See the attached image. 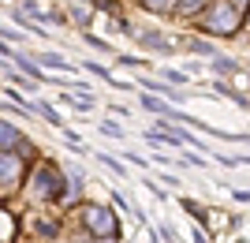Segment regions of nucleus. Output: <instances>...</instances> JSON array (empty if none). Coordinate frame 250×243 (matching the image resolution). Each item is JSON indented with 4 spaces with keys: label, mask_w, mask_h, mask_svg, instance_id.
<instances>
[{
    "label": "nucleus",
    "mask_w": 250,
    "mask_h": 243,
    "mask_svg": "<svg viewBox=\"0 0 250 243\" xmlns=\"http://www.w3.org/2000/svg\"><path fill=\"white\" fill-rule=\"evenodd\" d=\"M30 191L42 202H63L67 199V187H63V172L56 165H38L30 176Z\"/></svg>",
    "instance_id": "f03ea898"
},
{
    "label": "nucleus",
    "mask_w": 250,
    "mask_h": 243,
    "mask_svg": "<svg viewBox=\"0 0 250 243\" xmlns=\"http://www.w3.org/2000/svg\"><path fill=\"white\" fill-rule=\"evenodd\" d=\"M90 15H94V8H90L86 0H71V8H67V19H71L75 26H86V22H90Z\"/></svg>",
    "instance_id": "6e6552de"
},
{
    "label": "nucleus",
    "mask_w": 250,
    "mask_h": 243,
    "mask_svg": "<svg viewBox=\"0 0 250 243\" xmlns=\"http://www.w3.org/2000/svg\"><path fill=\"white\" fill-rule=\"evenodd\" d=\"M0 154H15V157H30L34 146L19 127H11L8 120H0Z\"/></svg>",
    "instance_id": "20e7f679"
},
{
    "label": "nucleus",
    "mask_w": 250,
    "mask_h": 243,
    "mask_svg": "<svg viewBox=\"0 0 250 243\" xmlns=\"http://www.w3.org/2000/svg\"><path fill=\"white\" fill-rule=\"evenodd\" d=\"M19 176H22V157H15V154H0V187H4V191L19 187Z\"/></svg>",
    "instance_id": "39448f33"
},
{
    "label": "nucleus",
    "mask_w": 250,
    "mask_h": 243,
    "mask_svg": "<svg viewBox=\"0 0 250 243\" xmlns=\"http://www.w3.org/2000/svg\"><path fill=\"white\" fill-rule=\"evenodd\" d=\"M97 161H101L104 169H112V172H116V176H127V169H124V165H120V161H116V157H112V154H97Z\"/></svg>",
    "instance_id": "dca6fc26"
},
{
    "label": "nucleus",
    "mask_w": 250,
    "mask_h": 243,
    "mask_svg": "<svg viewBox=\"0 0 250 243\" xmlns=\"http://www.w3.org/2000/svg\"><path fill=\"white\" fill-rule=\"evenodd\" d=\"M101 135H108V138H120V135H124V127H120V124H112V120H104V124H101Z\"/></svg>",
    "instance_id": "4be33fe9"
},
{
    "label": "nucleus",
    "mask_w": 250,
    "mask_h": 243,
    "mask_svg": "<svg viewBox=\"0 0 250 243\" xmlns=\"http://www.w3.org/2000/svg\"><path fill=\"white\" fill-rule=\"evenodd\" d=\"M0 71H8V64H4V60H0Z\"/></svg>",
    "instance_id": "a878e982"
},
{
    "label": "nucleus",
    "mask_w": 250,
    "mask_h": 243,
    "mask_svg": "<svg viewBox=\"0 0 250 243\" xmlns=\"http://www.w3.org/2000/svg\"><path fill=\"white\" fill-rule=\"evenodd\" d=\"M190 240H194V243H209V240H206V232H202V228H194V232H190Z\"/></svg>",
    "instance_id": "393cba45"
},
{
    "label": "nucleus",
    "mask_w": 250,
    "mask_h": 243,
    "mask_svg": "<svg viewBox=\"0 0 250 243\" xmlns=\"http://www.w3.org/2000/svg\"><path fill=\"white\" fill-rule=\"evenodd\" d=\"M30 60H42V64H49V67H56V71H79V64H67V56L63 53H38V56H30Z\"/></svg>",
    "instance_id": "0eeeda50"
},
{
    "label": "nucleus",
    "mask_w": 250,
    "mask_h": 243,
    "mask_svg": "<svg viewBox=\"0 0 250 243\" xmlns=\"http://www.w3.org/2000/svg\"><path fill=\"white\" fill-rule=\"evenodd\" d=\"M142 8H149V11H176V0H142Z\"/></svg>",
    "instance_id": "f3484780"
},
{
    "label": "nucleus",
    "mask_w": 250,
    "mask_h": 243,
    "mask_svg": "<svg viewBox=\"0 0 250 243\" xmlns=\"http://www.w3.org/2000/svg\"><path fill=\"white\" fill-rule=\"evenodd\" d=\"M34 109H38V112H42V116H45V120H49V124H56V127H63V116H60V112H56V109H52V105H49V101H38V105H34Z\"/></svg>",
    "instance_id": "f8f14e48"
},
{
    "label": "nucleus",
    "mask_w": 250,
    "mask_h": 243,
    "mask_svg": "<svg viewBox=\"0 0 250 243\" xmlns=\"http://www.w3.org/2000/svg\"><path fill=\"white\" fill-rule=\"evenodd\" d=\"M161 236H165V243H176V240H179V236H176V228H168V224L161 228Z\"/></svg>",
    "instance_id": "5701e85b"
},
{
    "label": "nucleus",
    "mask_w": 250,
    "mask_h": 243,
    "mask_svg": "<svg viewBox=\"0 0 250 243\" xmlns=\"http://www.w3.org/2000/svg\"><path fill=\"white\" fill-rule=\"evenodd\" d=\"M142 109H149V112H157V116H165V120H172V112H176L168 101H157V97H149V94H142Z\"/></svg>",
    "instance_id": "9d476101"
},
{
    "label": "nucleus",
    "mask_w": 250,
    "mask_h": 243,
    "mask_svg": "<svg viewBox=\"0 0 250 243\" xmlns=\"http://www.w3.org/2000/svg\"><path fill=\"white\" fill-rule=\"evenodd\" d=\"M4 56H19V53H15V49H11L8 42H0V60H4Z\"/></svg>",
    "instance_id": "b1692460"
},
{
    "label": "nucleus",
    "mask_w": 250,
    "mask_h": 243,
    "mask_svg": "<svg viewBox=\"0 0 250 243\" xmlns=\"http://www.w3.org/2000/svg\"><path fill=\"white\" fill-rule=\"evenodd\" d=\"M179 206H183V210H190V213H194V217H198V221H206V210H202V206H198V202H194V199H183V202H179Z\"/></svg>",
    "instance_id": "412c9836"
},
{
    "label": "nucleus",
    "mask_w": 250,
    "mask_h": 243,
    "mask_svg": "<svg viewBox=\"0 0 250 243\" xmlns=\"http://www.w3.org/2000/svg\"><path fill=\"white\" fill-rule=\"evenodd\" d=\"M86 45H94V49H101V53H112V45L104 42V38H97V34H86Z\"/></svg>",
    "instance_id": "aec40b11"
},
{
    "label": "nucleus",
    "mask_w": 250,
    "mask_h": 243,
    "mask_svg": "<svg viewBox=\"0 0 250 243\" xmlns=\"http://www.w3.org/2000/svg\"><path fill=\"white\" fill-rule=\"evenodd\" d=\"M22 15H34V19H42V22H49V11H42V4L38 0H22Z\"/></svg>",
    "instance_id": "ddd939ff"
},
{
    "label": "nucleus",
    "mask_w": 250,
    "mask_h": 243,
    "mask_svg": "<svg viewBox=\"0 0 250 243\" xmlns=\"http://www.w3.org/2000/svg\"><path fill=\"white\" fill-rule=\"evenodd\" d=\"M243 11L247 8H239L235 0H213L206 15H198V26L206 34H217V38H235V30L243 22Z\"/></svg>",
    "instance_id": "f257e3e1"
},
{
    "label": "nucleus",
    "mask_w": 250,
    "mask_h": 243,
    "mask_svg": "<svg viewBox=\"0 0 250 243\" xmlns=\"http://www.w3.org/2000/svg\"><path fill=\"white\" fill-rule=\"evenodd\" d=\"M34 232L45 236V240H56V232H60V221H38V224H34Z\"/></svg>",
    "instance_id": "4468645a"
},
{
    "label": "nucleus",
    "mask_w": 250,
    "mask_h": 243,
    "mask_svg": "<svg viewBox=\"0 0 250 243\" xmlns=\"http://www.w3.org/2000/svg\"><path fill=\"white\" fill-rule=\"evenodd\" d=\"M213 71H217V75H235V71H239V64L231 60V56H213Z\"/></svg>",
    "instance_id": "9b49d317"
},
{
    "label": "nucleus",
    "mask_w": 250,
    "mask_h": 243,
    "mask_svg": "<svg viewBox=\"0 0 250 243\" xmlns=\"http://www.w3.org/2000/svg\"><path fill=\"white\" fill-rule=\"evenodd\" d=\"M165 83H168V86H183V83H187V75L176 71V67H168V71H165Z\"/></svg>",
    "instance_id": "6ab92c4d"
},
{
    "label": "nucleus",
    "mask_w": 250,
    "mask_h": 243,
    "mask_svg": "<svg viewBox=\"0 0 250 243\" xmlns=\"http://www.w3.org/2000/svg\"><path fill=\"white\" fill-rule=\"evenodd\" d=\"M116 64H124V67H146L149 60H142V56H124V53H116Z\"/></svg>",
    "instance_id": "a211bd4d"
},
{
    "label": "nucleus",
    "mask_w": 250,
    "mask_h": 243,
    "mask_svg": "<svg viewBox=\"0 0 250 243\" xmlns=\"http://www.w3.org/2000/svg\"><path fill=\"white\" fill-rule=\"evenodd\" d=\"M206 4H213V0H176V11L183 19H198L202 11H206Z\"/></svg>",
    "instance_id": "1a4fd4ad"
},
{
    "label": "nucleus",
    "mask_w": 250,
    "mask_h": 243,
    "mask_svg": "<svg viewBox=\"0 0 250 243\" xmlns=\"http://www.w3.org/2000/svg\"><path fill=\"white\" fill-rule=\"evenodd\" d=\"M83 224L94 240H116L120 236V217H116L108 206H83Z\"/></svg>",
    "instance_id": "7ed1b4c3"
},
{
    "label": "nucleus",
    "mask_w": 250,
    "mask_h": 243,
    "mask_svg": "<svg viewBox=\"0 0 250 243\" xmlns=\"http://www.w3.org/2000/svg\"><path fill=\"white\" fill-rule=\"evenodd\" d=\"M94 243H112V240H94Z\"/></svg>",
    "instance_id": "bb28decb"
},
{
    "label": "nucleus",
    "mask_w": 250,
    "mask_h": 243,
    "mask_svg": "<svg viewBox=\"0 0 250 243\" xmlns=\"http://www.w3.org/2000/svg\"><path fill=\"white\" fill-rule=\"evenodd\" d=\"M187 49H190V53H198V56H217V49H213L209 42H198V38H190Z\"/></svg>",
    "instance_id": "2eb2a0df"
},
{
    "label": "nucleus",
    "mask_w": 250,
    "mask_h": 243,
    "mask_svg": "<svg viewBox=\"0 0 250 243\" xmlns=\"http://www.w3.org/2000/svg\"><path fill=\"white\" fill-rule=\"evenodd\" d=\"M138 38V45H142V49H149V53H176V42H168V38H161V34L157 30H142V34H135Z\"/></svg>",
    "instance_id": "423d86ee"
}]
</instances>
